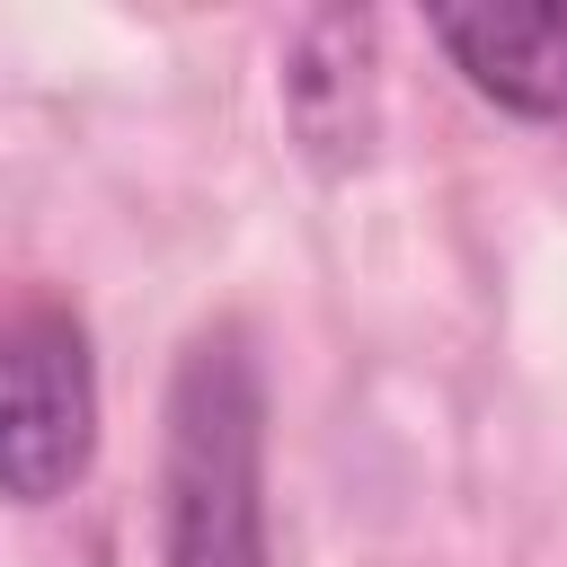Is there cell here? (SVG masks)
I'll use <instances>...</instances> for the list:
<instances>
[{"mask_svg":"<svg viewBox=\"0 0 567 567\" xmlns=\"http://www.w3.org/2000/svg\"><path fill=\"white\" fill-rule=\"evenodd\" d=\"M434 44L452 71L496 97L505 115L558 124L567 115V0H478V9H434Z\"/></svg>","mask_w":567,"mask_h":567,"instance_id":"obj_3","label":"cell"},{"mask_svg":"<svg viewBox=\"0 0 567 567\" xmlns=\"http://www.w3.org/2000/svg\"><path fill=\"white\" fill-rule=\"evenodd\" d=\"M97 452V363L71 310L0 319V496L53 505L89 478Z\"/></svg>","mask_w":567,"mask_h":567,"instance_id":"obj_2","label":"cell"},{"mask_svg":"<svg viewBox=\"0 0 567 567\" xmlns=\"http://www.w3.org/2000/svg\"><path fill=\"white\" fill-rule=\"evenodd\" d=\"M159 567H266V390L230 328L195 337L168 381Z\"/></svg>","mask_w":567,"mask_h":567,"instance_id":"obj_1","label":"cell"}]
</instances>
